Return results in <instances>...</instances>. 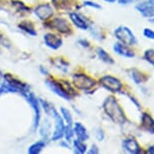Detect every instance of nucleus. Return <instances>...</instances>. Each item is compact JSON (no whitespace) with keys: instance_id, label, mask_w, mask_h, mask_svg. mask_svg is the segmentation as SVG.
<instances>
[{"instance_id":"obj_1","label":"nucleus","mask_w":154,"mask_h":154,"mask_svg":"<svg viewBox=\"0 0 154 154\" xmlns=\"http://www.w3.org/2000/svg\"><path fill=\"white\" fill-rule=\"evenodd\" d=\"M103 109L107 116L114 123L118 125H123L126 123L127 119L126 116H125V113L115 97H113V96L107 97L105 101L103 102Z\"/></svg>"},{"instance_id":"obj_2","label":"nucleus","mask_w":154,"mask_h":154,"mask_svg":"<svg viewBox=\"0 0 154 154\" xmlns=\"http://www.w3.org/2000/svg\"><path fill=\"white\" fill-rule=\"evenodd\" d=\"M45 84L51 92H54L59 97L65 99L66 101H69L74 96H75L74 88L69 85V83L66 82V81L59 82V81L53 79H48L45 80Z\"/></svg>"},{"instance_id":"obj_3","label":"nucleus","mask_w":154,"mask_h":154,"mask_svg":"<svg viewBox=\"0 0 154 154\" xmlns=\"http://www.w3.org/2000/svg\"><path fill=\"white\" fill-rule=\"evenodd\" d=\"M114 34H115L116 38L125 45L131 46V45H135L136 43L138 42L135 34L127 26H123V25L119 26L117 29H115Z\"/></svg>"},{"instance_id":"obj_4","label":"nucleus","mask_w":154,"mask_h":154,"mask_svg":"<svg viewBox=\"0 0 154 154\" xmlns=\"http://www.w3.org/2000/svg\"><path fill=\"white\" fill-rule=\"evenodd\" d=\"M72 83L77 89L89 91L96 86V81L85 74H75L72 75Z\"/></svg>"},{"instance_id":"obj_5","label":"nucleus","mask_w":154,"mask_h":154,"mask_svg":"<svg viewBox=\"0 0 154 154\" xmlns=\"http://www.w3.org/2000/svg\"><path fill=\"white\" fill-rule=\"evenodd\" d=\"M100 84L102 87H104L106 90H108L111 93H119L122 90V85L121 81L117 79V78L113 77V75H104L100 79Z\"/></svg>"},{"instance_id":"obj_6","label":"nucleus","mask_w":154,"mask_h":154,"mask_svg":"<svg viewBox=\"0 0 154 154\" xmlns=\"http://www.w3.org/2000/svg\"><path fill=\"white\" fill-rule=\"evenodd\" d=\"M51 115H53V117L54 118V130L53 135H51V140L57 141V140L62 139L63 137V135H65L66 125L63 123V117H60V114L56 111L54 108L53 110V112H51Z\"/></svg>"},{"instance_id":"obj_7","label":"nucleus","mask_w":154,"mask_h":154,"mask_svg":"<svg viewBox=\"0 0 154 154\" xmlns=\"http://www.w3.org/2000/svg\"><path fill=\"white\" fill-rule=\"evenodd\" d=\"M46 26L54 29L63 34H69L72 32V27L69 21L65 18H54L46 23Z\"/></svg>"},{"instance_id":"obj_8","label":"nucleus","mask_w":154,"mask_h":154,"mask_svg":"<svg viewBox=\"0 0 154 154\" xmlns=\"http://www.w3.org/2000/svg\"><path fill=\"white\" fill-rule=\"evenodd\" d=\"M23 96L25 97V99L27 100V102L29 103V105L32 107L33 112H34V129H36L39 125L40 121V103L39 101L35 98L32 93L28 92L23 94Z\"/></svg>"},{"instance_id":"obj_9","label":"nucleus","mask_w":154,"mask_h":154,"mask_svg":"<svg viewBox=\"0 0 154 154\" xmlns=\"http://www.w3.org/2000/svg\"><path fill=\"white\" fill-rule=\"evenodd\" d=\"M34 13H35L38 19L42 20V21H46L54 15V8L51 4L42 3L35 7Z\"/></svg>"},{"instance_id":"obj_10","label":"nucleus","mask_w":154,"mask_h":154,"mask_svg":"<svg viewBox=\"0 0 154 154\" xmlns=\"http://www.w3.org/2000/svg\"><path fill=\"white\" fill-rule=\"evenodd\" d=\"M3 79H4L5 82L8 84V85H10L11 87H13L14 89H16L17 92H18V94L23 95V94H25V93L29 92V87H28L26 84L20 82L19 80L13 78L12 75H3Z\"/></svg>"},{"instance_id":"obj_11","label":"nucleus","mask_w":154,"mask_h":154,"mask_svg":"<svg viewBox=\"0 0 154 154\" xmlns=\"http://www.w3.org/2000/svg\"><path fill=\"white\" fill-rule=\"evenodd\" d=\"M136 10L145 17L154 15V0H146L136 5Z\"/></svg>"},{"instance_id":"obj_12","label":"nucleus","mask_w":154,"mask_h":154,"mask_svg":"<svg viewBox=\"0 0 154 154\" xmlns=\"http://www.w3.org/2000/svg\"><path fill=\"white\" fill-rule=\"evenodd\" d=\"M43 40L45 45L51 49H57L63 45V39L60 38V36L54 33H46L43 36Z\"/></svg>"},{"instance_id":"obj_13","label":"nucleus","mask_w":154,"mask_h":154,"mask_svg":"<svg viewBox=\"0 0 154 154\" xmlns=\"http://www.w3.org/2000/svg\"><path fill=\"white\" fill-rule=\"evenodd\" d=\"M122 146L127 152L132 154H139L142 153V149L140 145L134 138H126L122 142Z\"/></svg>"},{"instance_id":"obj_14","label":"nucleus","mask_w":154,"mask_h":154,"mask_svg":"<svg viewBox=\"0 0 154 154\" xmlns=\"http://www.w3.org/2000/svg\"><path fill=\"white\" fill-rule=\"evenodd\" d=\"M69 19L71 21L74 23V25L75 27L80 28V29H83V30H87L89 29V24L87 22V20L78 14L77 12H71L69 13Z\"/></svg>"},{"instance_id":"obj_15","label":"nucleus","mask_w":154,"mask_h":154,"mask_svg":"<svg viewBox=\"0 0 154 154\" xmlns=\"http://www.w3.org/2000/svg\"><path fill=\"white\" fill-rule=\"evenodd\" d=\"M141 127L145 131L154 134V119L148 113L143 112L141 114Z\"/></svg>"},{"instance_id":"obj_16","label":"nucleus","mask_w":154,"mask_h":154,"mask_svg":"<svg viewBox=\"0 0 154 154\" xmlns=\"http://www.w3.org/2000/svg\"><path fill=\"white\" fill-rule=\"evenodd\" d=\"M113 48H114V51L116 54H120V56H122V57H130V59L135 57L134 51L128 48V45H125L121 42H116L114 45V46H113Z\"/></svg>"},{"instance_id":"obj_17","label":"nucleus","mask_w":154,"mask_h":154,"mask_svg":"<svg viewBox=\"0 0 154 154\" xmlns=\"http://www.w3.org/2000/svg\"><path fill=\"white\" fill-rule=\"evenodd\" d=\"M72 128H74V134L77 136V139L82 141H86L89 139L88 131H87L86 127L82 123H80V122L75 123V126Z\"/></svg>"},{"instance_id":"obj_18","label":"nucleus","mask_w":154,"mask_h":154,"mask_svg":"<svg viewBox=\"0 0 154 154\" xmlns=\"http://www.w3.org/2000/svg\"><path fill=\"white\" fill-rule=\"evenodd\" d=\"M129 75H130V78H131L132 81L136 85H141V84H143L145 81H146L145 75L142 74L140 71H138L137 69H131L129 71Z\"/></svg>"},{"instance_id":"obj_19","label":"nucleus","mask_w":154,"mask_h":154,"mask_svg":"<svg viewBox=\"0 0 154 154\" xmlns=\"http://www.w3.org/2000/svg\"><path fill=\"white\" fill-rule=\"evenodd\" d=\"M18 27L20 28V29H22L24 32L28 33L29 35H32V36H35L37 32L35 30V28H34L33 24L29 21H22L20 22L18 24Z\"/></svg>"},{"instance_id":"obj_20","label":"nucleus","mask_w":154,"mask_h":154,"mask_svg":"<svg viewBox=\"0 0 154 154\" xmlns=\"http://www.w3.org/2000/svg\"><path fill=\"white\" fill-rule=\"evenodd\" d=\"M97 54L99 57V59H100L102 62H104L105 63H109V65H113L115 62L114 60H113V57L110 56V54L107 53L104 48H97Z\"/></svg>"},{"instance_id":"obj_21","label":"nucleus","mask_w":154,"mask_h":154,"mask_svg":"<svg viewBox=\"0 0 154 154\" xmlns=\"http://www.w3.org/2000/svg\"><path fill=\"white\" fill-rule=\"evenodd\" d=\"M45 147V142L43 140H40V141L35 142V143H33L32 145H30L27 152L29 154H38L42 152Z\"/></svg>"},{"instance_id":"obj_22","label":"nucleus","mask_w":154,"mask_h":154,"mask_svg":"<svg viewBox=\"0 0 154 154\" xmlns=\"http://www.w3.org/2000/svg\"><path fill=\"white\" fill-rule=\"evenodd\" d=\"M60 113H62L63 119L66 121V126H72V117L71 112H69L68 109L63 107V108H60Z\"/></svg>"},{"instance_id":"obj_23","label":"nucleus","mask_w":154,"mask_h":154,"mask_svg":"<svg viewBox=\"0 0 154 154\" xmlns=\"http://www.w3.org/2000/svg\"><path fill=\"white\" fill-rule=\"evenodd\" d=\"M74 147L75 148V152L78 153H85L87 151V145L85 144V141L75 139L74 140Z\"/></svg>"},{"instance_id":"obj_24","label":"nucleus","mask_w":154,"mask_h":154,"mask_svg":"<svg viewBox=\"0 0 154 154\" xmlns=\"http://www.w3.org/2000/svg\"><path fill=\"white\" fill-rule=\"evenodd\" d=\"M143 57L147 63H149L150 65H152L154 66V49H152V48L146 49L144 53Z\"/></svg>"},{"instance_id":"obj_25","label":"nucleus","mask_w":154,"mask_h":154,"mask_svg":"<svg viewBox=\"0 0 154 154\" xmlns=\"http://www.w3.org/2000/svg\"><path fill=\"white\" fill-rule=\"evenodd\" d=\"M143 35L146 37V38H149V39H153L154 40V30L150 29V28H144Z\"/></svg>"},{"instance_id":"obj_26","label":"nucleus","mask_w":154,"mask_h":154,"mask_svg":"<svg viewBox=\"0 0 154 154\" xmlns=\"http://www.w3.org/2000/svg\"><path fill=\"white\" fill-rule=\"evenodd\" d=\"M84 6L93 7V8H96V9H102L101 5H99L98 3H95V2H92V1H85L84 2Z\"/></svg>"},{"instance_id":"obj_27","label":"nucleus","mask_w":154,"mask_h":154,"mask_svg":"<svg viewBox=\"0 0 154 154\" xmlns=\"http://www.w3.org/2000/svg\"><path fill=\"white\" fill-rule=\"evenodd\" d=\"M95 134H96V137H97V139L99 141H103L105 135H104V132H103V130H102L101 128H97V129H96Z\"/></svg>"},{"instance_id":"obj_28","label":"nucleus","mask_w":154,"mask_h":154,"mask_svg":"<svg viewBox=\"0 0 154 154\" xmlns=\"http://www.w3.org/2000/svg\"><path fill=\"white\" fill-rule=\"evenodd\" d=\"M88 153H90V154H97V153H99V148H98L97 145L93 144L92 147H91V149L88 151Z\"/></svg>"},{"instance_id":"obj_29","label":"nucleus","mask_w":154,"mask_h":154,"mask_svg":"<svg viewBox=\"0 0 154 154\" xmlns=\"http://www.w3.org/2000/svg\"><path fill=\"white\" fill-rule=\"evenodd\" d=\"M138 1V0H119V4L121 5H129V4H132L134 2Z\"/></svg>"},{"instance_id":"obj_30","label":"nucleus","mask_w":154,"mask_h":154,"mask_svg":"<svg viewBox=\"0 0 154 154\" xmlns=\"http://www.w3.org/2000/svg\"><path fill=\"white\" fill-rule=\"evenodd\" d=\"M54 4L57 7H63V4H66V0H53Z\"/></svg>"},{"instance_id":"obj_31","label":"nucleus","mask_w":154,"mask_h":154,"mask_svg":"<svg viewBox=\"0 0 154 154\" xmlns=\"http://www.w3.org/2000/svg\"><path fill=\"white\" fill-rule=\"evenodd\" d=\"M78 43L81 45L82 46H85V48H89V46H90V42H88V40H86V39H79Z\"/></svg>"},{"instance_id":"obj_32","label":"nucleus","mask_w":154,"mask_h":154,"mask_svg":"<svg viewBox=\"0 0 154 154\" xmlns=\"http://www.w3.org/2000/svg\"><path fill=\"white\" fill-rule=\"evenodd\" d=\"M147 153H149V154H154V146H153V145H152V146H149V147H148Z\"/></svg>"},{"instance_id":"obj_33","label":"nucleus","mask_w":154,"mask_h":154,"mask_svg":"<svg viewBox=\"0 0 154 154\" xmlns=\"http://www.w3.org/2000/svg\"><path fill=\"white\" fill-rule=\"evenodd\" d=\"M104 1L109 2V3H114V2H116V1H117V0H104Z\"/></svg>"},{"instance_id":"obj_34","label":"nucleus","mask_w":154,"mask_h":154,"mask_svg":"<svg viewBox=\"0 0 154 154\" xmlns=\"http://www.w3.org/2000/svg\"><path fill=\"white\" fill-rule=\"evenodd\" d=\"M3 78V75H2V72H0V82H1V79Z\"/></svg>"},{"instance_id":"obj_35","label":"nucleus","mask_w":154,"mask_h":154,"mask_svg":"<svg viewBox=\"0 0 154 154\" xmlns=\"http://www.w3.org/2000/svg\"><path fill=\"white\" fill-rule=\"evenodd\" d=\"M150 21H151V22H154V19H152V20H150Z\"/></svg>"}]
</instances>
